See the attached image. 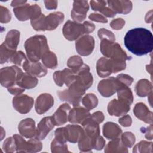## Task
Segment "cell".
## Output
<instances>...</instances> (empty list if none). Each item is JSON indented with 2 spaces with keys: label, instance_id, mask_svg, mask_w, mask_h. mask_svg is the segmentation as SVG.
I'll use <instances>...</instances> for the list:
<instances>
[{
  "label": "cell",
  "instance_id": "48",
  "mask_svg": "<svg viewBox=\"0 0 153 153\" xmlns=\"http://www.w3.org/2000/svg\"><path fill=\"white\" fill-rule=\"evenodd\" d=\"M125 25V20L122 18H117L112 20L110 23V26L114 30H120Z\"/></svg>",
  "mask_w": 153,
  "mask_h": 153
},
{
  "label": "cell",
  "instance_id": "43",
  "mask_svg": "<svg viewBox=\"0 0 153 153\" xmlns=\"http://www.w3.org/2000/svg\"><path fill=\"white\" fill-rule=\"evenodd\" d=\"M98 36L100 40H108L110 41L115 42V36L114 34L110 30H108L105 28H102L98 30Z\"/></svg>",
  "mask_w": 153,
  "mask_h": 153
},
{
  "label": "cell",
  "instance_id": "40",
  "mask_svg": "<svg viewBox=\"0 0 153 153\" xmlns=\"http://www.w3.org/2000/svg\"><path fill=\"white\" fill-rule=\"evenodd\" d=\"M27 60L26 57L25 56V54H24V53L22 51H16L13 55L11 56V57L10 59V61L19 66H20L22 65H23V63Z\"/></svg>",
  "mask_w": 153,
  "mask_h": 153
},
{
  "label": "cell",
  "instance_id": "37",
  "mask_svg": "<svg viewBox=\"0 0 153 153\" xmlns=\"http://www.w3.org/2000/svg\"><path fill=\"white\" fill-rule=\"evenodd\" d=\"M51 151L52 152H70L68 149V145L54 139L51 143Z\"/></svg>",
  "mask_w": 153,
  "mask_h": 153
},
{
  "label": "cell",
  "instance_id": "29",
  "mask_svg": "<svg viewBox=\"0 0 153 153\" xmlns=\"http://www.w3.org/2000/svg\"><path fill=\"white\" fill-rule=\"evenodd\" d=\"M59 99L62 101H66L68 103L72 104L73 106H79L82 100L81 97H78L74 94L71 93L68 90L65 89L64 90H59L57 92Z\"/></svg>",
  "mask_w": 153,
  "mask_h": 153
},
{
  "label": "cell",
  "instance_id": "30",
  "mask_svg": "<svg viewBox=\"0 0 153 153\" xmlns=\"http://www.w3.org/2000/svg\"><path fill=\"white\" fill-rule=\"evenodd\" d=\"M105 152H128L127 148L123 145L121 139L117 138L112 139L106 145Z\"/></svg>",
  "mask_w": 153,
  "mask_h": 153
},
{
  "label": "cell",
  "instance_id": "47",
  "mask_svg": "<svg viewBox=\"0 0 153 153\" xmlns=\"http://www.w3.org/2000/svg\"><path fill=\"white\" fill-rule=\"evenodd\" d=\"M90 3L93 10L100 12L106 6L107 4L105 1H91Z\"/></svg>",
  "mask_w": 153,
  "mask_h": 153
},
{
  "label": "cell",
  "instance_id": "9",
  "mask_svg": "<svg viewBox=\"0 0 153 153\" xmlns=\"http://www.w3.org/2000/svg\"><path fill=\"white\" fill-rule=\"evenodd\" d=\"M34 103L33 99L27 94L15 96L13 99V108L18 112L25 114L31 110Z\"/></svg>",
  "mask_w": 153,
  "mask_h": 153
},
{
  "label": "cell",
  "instance_id": "44",
  "mask_svg": "<svg viewBox=\"0 0 153 153\" xmlns=\"http://www.w3.org/2000/svg\"><path fill=\"white\" fill-rule=\"evenodd\" d=\"M15 139L16 144V152H25V144L26 140L23 139L22 135L15 134L13 136Z\"/></svg>",
  "mask_w": 153,
  "mask_h": 153
},
{
  "label": "cell",
  "instance_id": "21",
  "mask_svg": "<svg viewBox=\"0 0 153 153\" xmlns=\"http://www.w3.org/2000/svg\"><path fill=\"white\" fill-rule=\"evenodd\" d=\"M65 133L66 140L75 143L80 139L84 133V129L79 125L69 124L65 127Z\"/></svg>",
  "mask_w": 153,
  "mask_h": 153
},
{
  "label": "cell",
  "instance_id": "58",
  "mask_svg": "<svg viewBox=\"0 0 153 153\" xmlns=\"http://www.w3.org/2000/svg\"><path fill=\"white\" fill-rule=\"evenodd\" d=\"M145 20L146 23H152V10L146 13Z\"/></svg>",
  "mask_w": 153,
  "mask_h": 153
},
{
  "label": "cell",
  "instance_id": "26",
  "mask_svg": "<svg viewBox=\"0 0 153 153\" xmlns=\"http://www.w3.org/2000/svg\"><path fill=\"white\" fill-rule=\"evenodd\" d=\"M38 83L36 77L29 74L27 72L23 73L22 76L17 81V84L21 88L25 89H31L35 88Z\"/></svg>",
  "mask_w": 153,
  "mask_h": 153
},
{
  "label": "cell",
  "instance_id": "19",
  "mask_svg": "<svg viewBox=\"0 0 153 153\" xmlns=\"http://www.w3.org/2000/svg\"><path fill=\"white\" fill-rule=\"evenodd\" d=\"M96 71L100 77H106L114 73L113 61L105 57L99 59L96 63Z\"/></svg>",
  "mask_w": 153,
  "mask_h": 153
},
{
  "label": "cell",
  "instance_id": "32",
  "mask_svg": "<svg viewBox=\"0 0 153 153\" xmlns=\"http://www.w3.org/2000/svg\"><path fill=\"white\" fill-rule=\"evenodd\" d=\"M42 148V144L40 140L32 137L26 142L25 152H37L40 151Z\"/></svg>",
  "mask_w": 153,
  "mask_h": 153
},
{
  "label": "cell",
  "instance_id": "31",
  "mask_svg": "<svg viewBox=\"0 0 153 153\" xmlns=\"http://www.w3.org/2000/svg\"><path fill=\"white\" fill-rule=\"evenodd\" d=\"M41 60L45 67L49 69H55L57 65V58L54 53L48 50L42 56Z\"/></svg>",
  "mask_w": 153,
  "mask_h": 153
},
{
  "label": "cell",
  "instance_id": "42",
  "mask_svg": "<svg viewBox=\"0 0 153 153\" xmlns=\"http://www.w3.org/2000/svg\"><path fill=\"white\" fill-rule=\"evenodd\" d=\"M45 17V16L44 14H42L38 17L30 20L31 25L35 30L44 31V20Z\"/></svg>",
  "mask_w": 153,
  "mask_h": 153
},
{
  "label": "cell",
  "instance_id": "6",
  "mask_svg": "<svg viewBox=\"0 0 153 153\" xmlns=\"http://www.w3.org/2000/svg\"><path fill=\"white\" fill-rule=\"evenodd\" d=\"M22 69L17 66H7L1 69L0 82L7 88L17 84L23 74Z\"/></svg>",
  "mask_w": 153,
  "mask_h": 153
},
{
  "label": "cell",
  "instance_id": "2",
  "mask_svg": "<svg viewBox=\"0 0 153 153\" xmlns=\"http://www.w3.org/2000/svg\"><path fill=\"white\" fill-rule=\"evenodd\" d=\"M93 81L92 74L90 72V68L86 64L82 66L75 72L74 79L68 87V90L78 97H82L85 90L89 88Z\"/></svg>",
  "mask_w": 153,
  "mask_h": 153
},
{
  "label": "cell",
  "instance_id": "27",
  "mask_svg": "<svg viewBox=\"0 0 153 153\" xmlns=\"http://www.w3.org/2000/svg\"><path fill=\"white\" fill-rule=\"evenodd\" d=\"M152 83L146 79L139 80L135 85V91L140 97L148 96L152 91Z\"/></svg>",
  "mask_w": 153,
  "mask_h": 153
},
{
  "label": "cell",
  "instance_id": "13",
  "mask_svg": "<svg viewBox=\"0 0 153 153\" xmlns=\"http://www.w3.org/2000/svg\"><path fill=\"white\" fill-rule=\"evenodd\" d=\"M130 109V105L121 100L113 99L108 105V112L110 115L120 117L125 115Z\"/></svg>",
  "mask_w": 153,
  "mask_h": 153
},
{
  "label": "cell",
  "instance_id": "49",
  "mask_svg": "<svg viewBox=\"0 0 153 153\" xmlns=\"http://www.w3.org/2000/svg\"><path fill=\"white\" fill-rule=\"evenodd\" d=\"M54 136L56 140H57L59 142L66 143V139L65 137V127H60L59 128H57L54 131Z\"/></svg>",
  "mask_w": 153,
  "mask_h": 153
},
{
  "label": "cell",
  "instance_id": "36",
  "mask_svg": "<svg viewBox=\"0 0 153 153\" xmlns=\"http://www.w3.org/2000/svg\"><path fill=\"white\" fill-rule=\"evenodd\" d=\"M133 152H152V142L142 140L136 144L133 149Z\"/></svg>",
  "mask_w": 153,
  "mask_h": 153
},
{
  "label": "cell",
  "instance_id": "57",
  "mask_svg": "<svg viewBox=\"0 0 153 153\" xmlns=\"http://www.w3.org/2000/svg\"><path fill=\"white\" fill-rule=\"evenodd\" d=\"M27 3L26 1H13L11 4V6L14 8L22 6Z\"/></svg>",
  "mask_w": 153,
  "mask_h": 153
},
{
  "label": "cell",
  "instance_id": "59",
  "mask_svg": "<svg viewBox=\"0 0 153 153\" xmlns=\"http://www.w3.org/2000/svg\"><path fill=\"white\" fill-rule=\"evenodd\" d=\"M146 70L148 71V72L150 73L151 75H152V63H150V65H148L146 66Z\"/></svg>",
  "mask_w": 153,
  "mask_h": 153
},
{
  "label": "cell",
  "instance_id": "5",
  "mask_svg": "<svg viewBox=\"0 0 153 153\" xmlns=\"http://www.w3.org/2000/svg\"><path fill=\"white\" fill-rule=\"evenodd\" d=\"M100 50L105 57L110 59L124 62L131 59V57L128 56L117 42L106 39L101 40Z\"/></svg>",
  "mask_w": 153,
  "mask_h": 153
},
{
  "label": "cell",
  "instance_id": "46",
  "mask_svg": "<svg viewBox=\"0 0 153 153\" xmlns=\"http://www.w3.org/2000/svg\"><path fill=\"white\" fill-rule=\"evenodd\" d=\"M116 78L124 85L126 87H129L132 82H133V78L127 75V74H120L118 75L116 77Z\"/></svg>",
  "mask_w": 153,
  "mask_h": 153
},
{
  "label": "cell",
  "instance_id": "54",
  "mask_svg": "<svg viewBox=\"0 0 153 153\" xmlns=\"http://www.w3.org/2000/svg\"><path fill=\"white\" fill-rule=\"evenodd\" d=\"M90 117L91 118H93L95 121H96L97 123L100 124L103 121L105 117L102 112L101 111H96L90 115Z\"/></svg>",
  "mask_w": 153,
  "mask_h": 153
},
{
  "label": "cell",
  "instance_id": "28",
  "mask_svg": "<svg viewBox=\"0 0 153 153\" xmlns=\"http://www.w3.org/2000/svg\"><path fill=\"white\" fill-rule=\"evenodd\" d=\"M73 73L74 71L68 68H65L63 71H57L53 74L54 81L56 85L62 87L64 84H66Z\"/></svg>",
  "mask_w": 153,
  "mask_h": 153
},
{
  "label": "cell",
  "instance_id": "55",
  "mask_svg": "<svg viewBox=\"0 0 153 153\" xmlns=\"http://www.w3.org/2000/svg\"><path fill=\"white\" fill-rule=\"evenodd\" d=\"M100 13L102 14L103 16L105 17H113L116 15V13L109 7L106 6L101 11Z\"/></svg>",
  "mask_w": 153,
  "mask_h": 153
},
{
  "label": "cell",
  "instance_id": "11",
  "mask_svg": "<svg viewBox=\"0 0 153 153\" xmlns=\"http://www.w3.org/2000/svg\"><path fill=\"white\" fill-rule=\"evenodd\" d=\"M89 5L87 1H74L71 10V18L77 23H80L86 18Z\"/></svg>",
  "mask_w": 153,
  "mask_h": 153
},
{
  "label": "cell",
  "instance_id": "12",
  "mask_svg": "<svg viewBox=\"0 0 153 153\" xmlns=\"http://www.w3.org/2000/svg\"><path fill=\"white\" fill-rule=\"evenodd\" d=\"M54 105V99L48 93H42L36 99L35 108L37 114L41 115L48 111Z\"/></svg>",
  "mask_w": 153,
  "mask_h": 153
},
{
  "label": "cell",
  "instance_id": "8",
  "mask_svg": "<svg viewBox=\"0 0 153 153\" xmlns=\"http://www.w3.org/2000/svg\"><path fill=\"white\" fill-rule=\"evenodd\" d=\"M126 86L122 84L116 78L109 77L99 82L97 90L102 96L108 97L115 94L118 90Z\"/></svg>",
  "mask_w": 153,
  "mask_h": 153
},
{
  "label": "cell",
  "instance_id": "38",
  "mask_svg": "<svg viewBox=\"0 0 153 153\" xmlns=\"http://www.w3.org/2000/svg\"><path fill=\"white\" fill-rule=\"evenodd\" d=\"M121 140L126 148H131L134 145L136 139L134 134L130 131H126L121 134Z\"/></svg>",
  "mask_w": 153,
  "mask_h": 153
},
{
  "label": "cell",
  "instance_id": "18",
  "mask_svg": "<svg viewBox=\"0 0 153 153\" xmlns=\"http://www.w3.org/2000/svg\"><path fill=\"white\" fill-rule=\"evenodd\" d=\"M64 14L62 12H53L45 16L44 20L45 30H53L56 29L64 20Z\"/></svg>",
  "mask_w": 153,
  "mask_h": 153
},
{
  "label": "cell",
  "instance_id": "24",
  "mask_svg": "<svg viewBox=\"0 0 153 153\" xmlns=\"http://www.w3.org/2000/svg\"><path fill=\"white\" fill-rule=\"evenodd\" d=\"M121 134V128L115 123L107 122L103 126V134L108 139L119 138Z\"/></svg>",
  "mask_w": 153,
  "mask_h": 153
},
{
  "label": "cell",
  "instance_id": "34",
  "mask_svg": "<svg viewBox=\"0 0 153 153\" xmlns=\"http://www.w3.org/2000/svg\"><path fill=\"white\" fill-rule=\"evenodd\" d=\"M81 102L86 109L91 110L97 106L98 99L94 94L88 93L82 98Z\"/></svg>",
  "mask_w": 153,
  "mask_h": 153
},
{
  "label": "cell",
  "instance_id": "10",
  "mask_svg": "<svg viewBox=\"0 0 153 153\" xmlns=\"http://www.w3.org/2000/svg\"><path fill=\"white\" fill-rule=\"evenodd\" d=\"M75 48L78 53L82 56L91 54L94 48V39L89 35H85L78 38L75 42Z\"/></svg>",
  "mask_w": 153,
  "mask_h": 153
},
{
  "label": "cell",
  "instance_id": "52",
  "mask_svg": "<svg viewBox=\"0 0 153 153\" xmlns=\"http://www.w3.org/2000/svg\"><path fill=\"white\" fill-rule=\"evenodd\" d=\"M7 90L10 93H11V94L14 95V96L21 94L25 91L24 88H21L17 84H16L11 87L8 88Z\"/></svg>",
  "mask_w": 153,
  "mask_h": 153
},
{
  "label": "cell",
  "instance_id": "35",
  "mask_svg": "<svg viewBox=\"0 0 153 153\" xmlns=\"http://www.w3.org/2000/svg\"><path fill=\"white\" fill-rule=\"evenodd\" d=\"M83 64L82 58L78 56H71L67 61V66L74 72L78 71Z\"/></svg>",
  "mask_w": 153,
  "mask_h": 153
},
{
  "label": "cell",
  "instance_id": "50",
  "mask_svg": "<svg viewBox=\"0 0 153 153\" xmlns=\"http://www.w3.org/2000/svg\"><path fill=\"white\" fill-rule=\"evenodd\" d=\"M88 18L90 20L97 22H100V23H107L108 19L102 14H99V13H91L88 16Z\"/></svg>",
  "mask_w": 153,
  "mask_h": 153
},
{
  "label": "cell",
  "instance_id": "17",
  "mask_svg": "<svg viewBox=\"0 0 153 153\" xmlns=\"http://www.w3.org/2000/svg\"><path fill=\"white\" fill-rule=\"evenodd\" d=\"M90 115L89 110L79 105L74 106L70 110L68 121L72 124H81L82 122Z\"/></svg>",
  "mask_w": 153,
  "mask_h": 153
},
{
  "label": "cell",
  "instance_id": "56",
  "mask_svg": "<svg viewBox=\"0 0 153 153\" xmlns=\"http://www.w3.org/2000/svg\"><path fill=\"white\" fill-rule=\"evenodd\" d=\"M45 8L48 10H54L57 7L58 2L57 1H44Z\"/></svg>",
  "mask_w": 153,
  "mask_h": 153
},
{
  "label": "cell",
  "instance_id": "39",
  "mask_svg": "<svg viewBox=\"0 0 153 153\" xmlns=\"http://www.w3.org/2000/svg\"><path fill=\"white\" fill-rule=\"evenodd\" d=\"M16 51H13L7 48L2 43L0 47V57L1 63H4L8 61H10V58Z\"/></svg>",
  "mask_w": 153,
  "mask_h": 153
},
{
  "label": "cell",
  "instance_id": "7",
  "mask_svg": "<svg viewBox=\"0 0 153 153\" xmlns=\"http://www.w3.org/2000/svg\"><path fill=\"white\" fill-rule=\"evenodd\" d=\"M13 12L16 18L20 21L33 20L38 17L41 13V9L37 4H25L22 6L14 8Z\"/></svg>",
  "mask_w": 153,
  "mask_h": 153
},
{
  "label": "cell",
  "instance_id": "3",
  "mask_svg": "<svg viewBox=\"0 0 153 153\" xmlns=\"http://www.w3.org/2000/svg\"><path fill=\"white\" fill-rule=\"evenodd\" d=\"M29 60L38 62L42 55L49 50L47 38L44 35H36L28 38L24 44Z\"/></svg>",
  "mask_w": 153,
  "mask_h": 153
},
{
  "label": "cell",
  "instance_id": "33",
  "mask_svg": "<svg viewBox=\"0 0 153 153\" xmlns=\"http://www.w3.org/2000/svg\"><path fill=\"white\" fill-rule=\"evenodd\" d=\"M118 98L119 100H123L130 105L133 101V96L131 89L128 87H121L117 90Z\"/></svg>",
  "mask_w": 153,
  "mask_h": 153
},
{
  "label": "cell",
  "instance_id": "51",
  "mask_svg": "<svg viewBox=\"0 0 153 153\" xmlns=\"http://www.w3.org/2000/svg\"><path fill=\"white\" fill-rule=\"evenodd\" d=\"M118 122L124 127H129L131 125L132 119L129 115H125L119 118Z\"/></svg>",
  "mask_w": 153,
  "mask_h": 153
},
{
  "label": "cell",
  "instance_id": "41",
  "mask_svg": "<svg viewBox=\"0 0 153 153\" xmlns=\"http://www.w3.org/2000/svg\"><path fill=\"white\" fill-rule=\"evenodd\" d=\"M2 148L5 152H14L16 151V144L13 136L9 137L4 141L2 145Z\"/></svg>",
  "mask_w": 153,
  "mask_h": 153
},
{
  "label": "cell",
  "instance_id": "20",
  "mask_svg": "<svg viewBox=\"0 0 153 153\" xmlns=\"http://www.w3.org/2000/svg\"><path fill=\"white\" fill-rule=\"evenodd\" d=\"M71 109V108L70 105L67 103L61 105L58 108L51 116L55 126L63 125L68 121L69 113Z\"/></svg>",
  "mask_w": 153,
  "mask_h": 153
},
{
  "label": "cell",
  "instance_id": "14",
  "mask_svg": "<svg viewBox=\"0 0 153 153\" xmlns=\"http://www.w3.org/2000/svg\"><path fill=\"white\" fill-rule=\"evenodd\" d=\"M23 69L29 74L41 78L44 76L47 73V70L46 67L38 62H32L27 59L23 64Z\"/></svg>",
  "mask_w": 153,
  "mask_h": 153
},
{
  "label": "cell",
  "instance_id": "4",
  "mask_svg": "<svg viewBox=\"0 0 153 153\" xmlns=\"http://www.w3.org/2000/svg\"><path fill=\"white\" fill-rule=\"evenodd\" d=\"M94 29L95 25L89 21L80 23L74 21L68 20L63 27L62 32L66 39L75 41L85 34L87 35L93 32Z\"/></svg>",
  "mask_w": 153,
  "mask_h": 153
},
{
  "label": "cell",
  "instance_id": "22",
  "mask_svg": "<svg viewBox=\"0 0 153 153\" xmlns=\"http://www.w3.org/2000/svg\"><path fill=\"white\" fill-rule=\"evenodd\" d=\"M133 113L140 120L146 123H152V112L149 110L145 104L142 102L136 103L133 108Z\"/></svg>",
  "mask_w": 153,
  "mask_h": 153
},
{
  "label": "cell",
  "instance_id": "53",
  "mask_svg": "<svg viewBox=\"0 0 153 153\" xmlns=\"http://www.w3.org/2000/svg\"><path fill=\"white\" fill-rule=\"evenodd\" d=\"M140 130L145 133V137L148 140L152 139V124H150L147 127H142Z\"/></svg>",
  "mask_w": 153,
  "mask_h": 153
},
{
  "label": "cell",
  "instance_id": "23",
  "mask_svg": "<svg viewBox=\"0 0 153 153\" xmlns=\"http://www.w3.org/2000/svg\"><path fill=\"white\" fill-rule=\"evenodd\" d=\"M108 7H110L116 14H127L131 12L133 5L130 1H108Z\"/></svg>",
  "mask_w": 153,
  "mask_h": 153
},
{
  "label": "cell",
  "instance_id": "1",
  "mask_svg": "<svg viewBox=\"0 0 153 153\" xmlns=\"http://www.w3.org/2000/svg\"><path fill=\"white\" fill-rule=\"evenodd\" d=\"M124 45L133 54L142 56L152 52L153 36L151 31L138 27L128 30L124 38Z\"/></svg>",
  "mask_w": 153,
  "mask_h": 153
},
{
  "label": "cell",
  "instance_id": "15",
  "mask_svg": "<svg viewBox=\"0 0 153 153\" xmlns=\"http://www.w3.org/2000/svg\"><path fill=\"white\" fill-rule=\"evenodd\" d=\"M18 130L20 135L26 138L35 137L36 134L35 121L30 118L23 119L19 123Z\"/></svg>",
  "mask_w": 153,
  "mask_h": 153
},
{
  "label": "cell",
  "instance_id": "25",
  "mask_svg": "<svg viewBox=\"0 0 153 153\" xmlns=\"http://www.w3.org/2000/svg\"><path fill=\"white\" fill-rule=\"evenodd\" d=\"M20 33L19 30L12 29L7 33L3 44L10 50L16 51L17 45L20 41Z\"/></svg>",
  "mask_w": 153,
  "mask_h": 153
},
{
  "label": "cell",
  "instance_id": "16",
  "mask_svg": "<svg viewBox=\"0 0 153 153\" xmlns=\"http://www.w3.org/2000/svg\"><path fill=\"white\" fill-rule=\"evenodd\" d=\"M54 126L51 117H45L42 118L37 126L36 134L35 137L40 140L44 139Z\"/></svg>",
  "mask_w": 153,
  "mask_h": 153
},
{
  "label": "cell",
  "instance_id": "45",
  "mask_svg": "<svg viewBox=\"0 0 153 153\" xmlns=\"http://www.w3.org/2000/svg\"><path fill=\"white\" fill-rule=\"evenodd\" d=\"M11 19V15L8 9L2 5L0 7V21L2 23H8Z\"/></svg>",
  "mask_w": 153,
  "mask_h": 153
}]
</instances>
